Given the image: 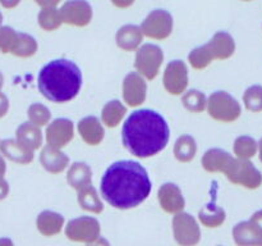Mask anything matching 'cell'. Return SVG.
Segmentation results:
<instances>
[{
    "label": "cell",
    "mask_w": 262,
    "mask_h": 246,
    "mask_svg": "<svg viewBox=\"0 0 262 246\" xmlns=\"http://www.w3.org/2000/svg\"><path fill=\"white\" fill-rule=\"evenodd\" d=\"M152 190V182L145 167L133 160L110 164L100 182V192L107 204L128 210L142 204Z\"/></svg>",
    "instance_id": "obj_1"
},
{
    "label": "cell",
    "mask_w": 262,
    "mask_h": 246,
    "mask_svg": "<svg viewBox=\"0 0 262 246\" xmlns=\"http://www.w3.org/2000/svg\"><path fill=\"white\" fill-rule=\"evenodd\" d=\"M170 137L168 122L160 113L138 109L130 113L122 128L125 149L137 158L155 156L166 148Z\"/></svg>",
    "instance_id": "obj_2"
},
{
    "label": "cell",
    "mask_w": 262,
    "mask_h": 246,
    "mask_svg": "<svg viewBox=\"0 0 262 246\" xmlns=\"http://www.w3.org/2000/svg\"><path fill=\"white\" fill-rule=\"evenodd\" d=\"M37 86L45 99L64 104L76 99L82 87V72L69 59H54L38 72Z\"/></svg>",
    "instance_id": "obj_3"
},
{
    "label": "cell",
    "mask_w": 262,
    "mask_h": 246,
    "mask_svg": "<svg viewBox=\"0 0 262 246\" xmlns=\"http://www.w3.org/2000/svg\"><path fill=\"white\" fill-rule=\"evenodd\" d=\"M206 110L214 120L222 123L235 122L242 114V107L227 91H215L207 97Z\"/></svg>",
    "instance_id": "obj_4"
},
{
    "label": "cell",
    "mask_w": 262,
    "mask_h": 246,
    "mask_svg": "<svg viewBox=\"0 0 262 246\" xmlns=\"http://www.w3.org/2000/svg\"><path fill=\"white\" fill-rule=\"evenodd\" d=\"M164 61V51L155 44H143L136 50L135 68L145 79H155Z\"/></svg>",
    "instance_id": "obj_5"
},
{
    "label": "cell",
    "mask_w": 262,
    "mask_h": 246,
    "mask_svg": "<svg viewBox=\"0 0 262 246\" xmlns=\"http://www.w3.org/2000/svg\"><path fill=\"white\" fill-rule=\"evenodd\" d=\"M224 174L233 184H238L248 190H256L262 184V173L251 160L238 159L234 156Z\"/></svg>",
    "instance_id": "obj_6"
},
{
    "label": "cell",
    "mask_w": 262,
    "mask_h": 246,
    "mask_svg": "<svg viewBox=\"0 0 262 246\" xmlns=\"http://www.w3.org/2000/svg\"><path fill=\"white\" fill-rule=\"evenodd\" d=\"M174 240L179 246H196L201 241V230L193 215L179 212L174 215L173 223Z\"/></svg>",
    "instance_id": "obj_7"
},
{
    "label": "cell",
    "mask_w": 262,
    "mask_h": 246,
    "mask_svg": "<svg viewBox=\"0 0 262 246\" xmlns=\"http://www.w3.org/2000/svg\"><path fill=\"white\" fill-rule=\"evenodd\" d=\"M140 27L146 37L152 40H165L173 32L174 20L168 10L155 9L148 13Z\"/></svg>",
    "instance_id": "obj_8"
},
{
    "label": "cell",
    "mask_w": 262,
    "mask_h": 246,
    "mask_svg": "<svg viewBox=\"0 0 262 246\" xmlns=\"http://www.w3.org/2000/svg\"><path fill=\"white\" fill-rule=\"evenodd\" d=\"M64 232H66L67 238L73 242L89 243L100 237L101 225L96 218L83 215V217L69 220Z\"/></svg>",
    "instance_id": "obj_9"
},
{
    "label": "cell",
    "mask_w": 262,
    "mask_h": 246,
    "mask_svg": "<svg viewBox=\"0 0 262 246\" xmlns=\"http://www.w3.org/2000/svg\"><path fill=\"white\" fill-rule=\"evenodd\" d=\"M163 85L166 92L174 96L183 95L188 87V67L183 60H171L164 71Z\"/></svg>",
    "instance_id": "obj_10"
},
{
    "label": "cell",
    "mask_w": 262,
    "mask_h": 246,
    "mask_svg": "<svg viewBox=\"0 0 262 246\" xmlns=\"http://www.w3.org/2000/svg\"><path fill=\"white\" fill-rule=\"evenodd\" d=\"M59 10L63 23L73 27H86L94 17L92 7L86 0H68Z\"/></svg>",
    "instance_id": "obj_11"
},
{
    "label": "cell",
    "mask_w": 262,
    "mask_h": 246,
    "mask_svg": "<svg viewBox=\"0 0 262 246\" xmlns=\"http://www.w3.org/2000/svg\"><path fill=\"white\" fill-rule=\"evenodd\" d=\"M123 100L130 108H137L146 101L147 84L137 72H129L123 79Z\"/></svg>",
    "instance_id": "obj_12"
},
{
    "label": "cell",
    "mask_w": 262,
    "mask_h": 246,
    "mask_svg": "<svg viewBox=\"0 0 262 246\" xmlns=\"http://www.w3.org/2000/svg\"><path fill=\"white\" fill-rule=\"evenodd\" d=\"M46 142L55 149H63L74 137V125L68 118H56L50 122L45 131Z\"/></svg>",
    "instance_id": "obj_13"
},
{
    "label": "cell",
    "mask_w": 262,
    "mask_h": 246,
    "mask_svg": "<svg viewBox=\"0 0 262 246\" xmlns=\"http://www.w3.org/2000/svg\"><path fill=\"white\" fill-rule=\"evenodd\" d=\"M158 200L161 209L169 214H177L186 207V199L182 194V190L171 182H166L159 187Z\"/></svg>",
    "instance_id": "obj_14"
},
{
    "label": "cell",
    "mask_w": 262,
    "mask_h": 246,
    "mask_svg": "<svg viewBox=\"0 0 262 246\" xmlns=\"http://www.w3.org/2000/svg\"><path fill=\"white\" fill-rule=\"evenodd\" d=\"M0 153L8 160L15 164H20V166L31 164L35 158L33 151L26 148L15 138H5V140L0 141Z\"/></svg>",
    "instance_id": "obj_15"
},
{
    "label": "cell",
    "mask_w": 262,
    "mask_h": 246,
    "mask_svg": "<svg viewBox=\"0 0 262 246\" xmlns=\"http://www.w3.org/2000/svg\"><path fill=\"white\" fill-rule=\"evenodd\" d=\"M79 136L82 140L90 146H97L104 141L105 137V130L102 122L94 115H89L79 120L78 126H77Z\"/></svg>",
    "instance_id": "obj_16"
},
{
    "label": "cell",
    "mask_w": 262,
    "mask_h": 246,
    "mask_svg": "<svg viewBox=\"0 0 262 246\" xmlns=\"http://www.w3.org/2000/svg\"><path fill=\"white\" fill-rule=\"evenodd\" d=\"M206 45L209 46L214 60H227L235 53V41L227 31H217Z\"/></svg>",
    "instance_id": "obj_17"
},
{
    "label": "cell",
    "mask_w": 262,
    "mask_h": 246,
    "mask_svg": "<svg viewBox=\"0 0 262 246\" xmlns=\"http://www.w3.org/2000/svg\"><path fill=\"white\" fill-rule=\"evenodd\" d=\"M234 156L219 148L209 149L202 156V168L209 173H225Z\"/></svg>",
    "instance_id": "obj_18"
},
{
    "label": "cell",
    "mask_w": 262,
    "mask_h": 246,
    "mask_svg": "<svg viewBox=\"0 0 262 246\" xmlns=\"http://www.w3.org/2000/svg\"><path fill=\"white\" fill-rule=\"evenodd\" d=\"M40 163L46 172L51 174L63 173L69 166V158L61 151V149L45 146L41 150Z\"/></svg>",
    "instance_id": "obj_19"
},
{
    "label": "cell",
    "mask_w": 262,
    "mask_h": 246,
    "mask_svg": "<svg viewBox=\"0 0 262 246\" xmlns=\"http://www.w3.org/2000/svg\"><path fill=\"white\" fill-rule=\"evenodd\" d=\"M143 33L137 25H124L115 33V43L124 51H136L143 41Z\"/></svg>",
    "instance_id": "obj_20"
},
{
    "label": "cell",
    "mask_w": 262,
    "mask_h": 246,
    "mask_svg": "<svg viewBox=\"0 0 262 246\" xmlns=\"http://www.w3.org/2000/svg\"><path fill=\"white\" fill-rule=\"evenodd\" d=\"M64 217L53 210H42L36 218V227L38 232L46 237H53L61 232L64 227Z\"/></svg>",
    "instance_id": "obj_21"
},
{
    "label": "cell",
    "mask_w": 262,
    "mask_h": 246,
    "mask_svg": "<svg viewBox=\"0 0 262 246\" xmlns=\"http://www.w3.org/2000/svg\"><path fill=\"white\" fill-rule=\"evenodd\" d=\"M232 235L237 246H262V235L250 220L237 223Z\"/></svg>",
    "instance_id": "obj_22"
},
{
    "label": "cell",
    "mask_w": 262,
    "mask_h": 246,
    "mask_svg": "<svg viewBox=\"0 0 262 246\" xmlns=\"http://www.w3.org/2000/svg\"><path fill=\"white\" fill-rule=\"evenodd\" d=\"M15 140L19 141L22 145H25L30 150H38L43 142L41 127H37L31 122L22 123L15 131Z\"/></svg>",
    "instance_id": "obj_23"
},
{
    "label": "cell",
    "mask_w": 262,
    "mask_h": 246,
    "mask_svg": "<svg viewBox=\"0 0 262 246\" xmlns=\"http://www.w3.org/2000/svg\"><path fill=\"white\" fill-rule=\"evenodd\" d=\"M67 182L74 190L92 183V169L84 161H74L67 172Z\"/></svg>",
    "instance_id": "obj_24"
},
{
    "label": "cell",
    "mask_w": 262,
    "mask_h": 246,
    "mask_svg": "<svg viewBox=\"0 0 262 246\" xmlns=\"http://www.w3.org/2000/svg\"><path fill=\"white\" fill-rule=\"evenodd\" d=\"M77 201L79 207L86 212L94 213V214H100L104 212L102 200L100 199L99 192L92 186V183L77 190Z\"/></svg>",
    "instance_id": "obj_25"
},
{
    "label": "cell",
    "mask_w": 262,
    "mask_h": 246,
    "mask_svg": "<svg viewBox=\"0 0 262 246\" xmlns=\"http://www.w3.org/2000/svg\"><path fill=\"white\" fill-rule=\"evenodd\" d=\"M125 115H127V107L119 100H110L102 108L101 122L106 127L115 128L123 122Z\"/></svg>",
    "instance_id": "obj_26"
},
{
    "label": "cell",
    "mask_w": 262,
    "mask_h": 246,
    "mask_svg": "<svg viewBox=\"0 0 262 246\" xmlns=\"http://www.w3.org/2000/svg\"><path fill=\"white\" fill-rule=\"evenodd\" d=\"M199 219L205 227L217 228L225 222L227 213L222 207L211 202V204H206L202 209H200Z\"/></svg>",
    "instance_id": "obj_27"
},
{
    "label": "cell",
    "mask_w": 262,
    "mask_h": 246,
    "mask_svg": "<svg viewBox=\"0 0 262 246\" xmlns=\"http://www.w3.org/2000/svg\"><path fill=\"white\" fill-rule=\"evenodd\" d=\"M197 154V144L191 135H182L174 144V156L181 163H189Z\"/></svg>",
    "instance_id": "obj_28"
},
{
    "label": "cell",
    "mask_w": 262,
    "mask_h": 246,
    "mask_svg": "<svg viewBox=\"0 0 262 246\" xmlns=\"http://www.w3.org/2000/svg\"><path fill=\"white\" fill-rule=\"evenodd\" d=\"M37 49V41L33 36L25 32H18L17 40H15V44L10 54L18 56V58H31V56L35 55Z\"/></svg>",
    "instance_id": "obj_29"
},
{
    "label": "cell",
    "mask_w": 262,
    "mask_h": 246,
    "mask_svg": "<svg viewBox=\"0 0 262 246\" xmlns=\"http://www.w3.org/2000/svg\"><path fill=\"white\" fill-rule=\"evenodd\" d=\"M37 22L38 26L42 28L46 32H53V31L58 30L61 25L60 10L56 7H43L41 8L40 13L37 15Z\"/></svg>",
    "instance_id": "obj_30"
},
{
    "label": "cell",
    "mask_w": 262,
    "mask_h": 246,
    "mask_svg": "<svg viewBox=\"0 0 262 246\" xmlns=\"http://www.w3.org/2000/svg\"><path fill=\"white\" fill-rule=\"evenodd\" d=\"M233 151L235 158L250 160L258 153V142L251 136H239L235 138Z\"/></svg>",
    "instance_id": "obj_31"
},
{
    "label": "cell",
    "mask_w": 262,
    "mask_h": 246,
    "mask_svg": "<svg viewBox=\"0 0 262 246\" xmlns=\"http://www.w3.org/2000/svg\"><path fill=\"white\" fill-rule=\"evenodd\" d=\"M182 104L188 112L191 113H202L206 110L207 97L202 91L197 89H191L188 91H184L182 95Z\"/></svg>",
    "instance_id": "obj_32"
},
{
    "label": "cell",
    "mask_w": 262,
    "mask_h": 246,
    "mask_svg": "<svg viewBox=\"0 0 262 246\" xmlns=\"http://www.w3.org/2000/svg\"><path fill=\"white\" fill-rule=\"evenodd\" d=\"M188 61L192 68L201 71V69L207 68L214 61V56H212L209 46L205 44V45L192 49L191 53L188 54Z\"/></svg>",
    "instance_id": "obj_33"
},
{
    "label": "cell",
    "mask_w": 262,
    "mask_h": 246,
    "mask_svg": "<svg viewBox=\"0 0 262 246\" xmlns=\"http://www.w3.org/2000/svg\"><path fill=\"white\" fill-rule=\"evenodd\" d=\"M28 122L33 123L37 127L48 126L51 120V112L48 107L41 102H33L27 109Z\"/></svg>",
    "instance_id": "obj_34"
},
{
    "label": "cell",
    "mask_w": 262,
    "mask_h": 246,
    "mask_svg": "<svg viewBox=\"0 0 262 246\" xmlns=\"http://www.w3.org/2000/svg\"><path fill=\"white\" fill-rule=\"evenodd\" d=\"M243 104L246 109L252 113L262 112V86L253 85L250 86L243 94Z\"/></svg>",
    "instance_id": "obj_35"
},
{
    "label": "cell",
    "mask_w": 262,
    "mask_h": 246,
    "mask_svg": "<svg viewBox=\"0 0 262 246\" xmlns=\"http://www.w3.org/2000/svg\"><path fill=\"white\" fill-rule=\"evenodd\" d=\"M18 32L9 26H2L0 27V51L3 54H10L15 40H17Z\"/></svg>",
    "instance_id": "obj_36"
},
{
    "label": "cell",
    "mask_w": 262,
    "mask_h": 246,
    "mask_svg": "<svg viewBox=\"0 0 262 246\" xmlns=\"http://www.w3.org/2000/svg\"><path fill=\"white\" fill-rule=\"evenodd\" d=\"M8 110H9V99H8L7 95L3 94L2 90H0V119L7 115Z\"/></svg>",
    "instance_id": "obj_37"
},
{
    "label": "cell",
    "mask_w": 262,
    "mask_h": 246,
    "mask_svg": "<svg viewBox=\"0 0 262 246\" xmlns=\"http://www.w3.org/2000/svg\"><path fill=\"white\" fill-rule=\"evenodd\" d=\"M250 222L255 225L256 230H257L258 232L262 235V209L253 213L252 217H251V219H250Z\"/></svg>",
    "instance_id": "obj_38"
},
{
    "label": "cell",
    "mask_w": 262,
    "mask_h": 246,
    "mask_svg": "<svg viewBox=\"0 0 262 246\" xmlns=\"http://www.w3.org/2000/svg\"><path fill=\"white\" fill-rule=\"evenodd\" d=\"M110 2L114 7L119 8V9H127V8L132 7L135 4L136 0H110Z\"/></svg>",
    "instance_id": "obj_39"
},
{
    "label": "cell",
    "mask_w": 262,
    "mask_h": 246,
    "mask_svg": "<svg viewBox=\"0 0 262 246\" xmlns=\"http://www.w3.org/2000/svg\"><path fill=\"white\" fill-rule=\"evenodd\" d=\"M9 195V183L4 178L0 179V201Z\"/></svg>",
    "instance_id": "obj_40"
},
{
    "label": "cell",
    "mask_w": 262,
    "mask_h": 246,
    "mask_svg": "<svg viewBox=\"0 0 262 246\" xmlns=\"http://www.w3.org/2000/svg\"><path fill=\"white\" fill-rule=\"evenodd\" d=\"M20 3V0H0V5L5 9H14L15 7H18Z\"/></svg>",
    "instance_id": "obj_41"
},
{
    "label": "cell",
    "mask_w": 262,
    "mask_h": 246,
    "mask_svg": "<svg viewBox=\"0 0 262 246\" xmlns=\"http://www.w3.org/2000/svg\"><path fill=\"white\" fill-rule=\"evenodd\" d=\"M36 4L40 5L41 8L43 7H56L61 0H33Z\"/></svg>",
    "instance_id": "obj_42"
},
{
    "label": "cell",
    "mask_w": 262,
    "mask_h": 246,
    "mask_svg": "<svg viewBox=\"0 0 262 246\" xmlns=\"http://www.w3.org/2000/svg\"><path fill=\"white\" fill-rule=\"evenodd\" d=\"M86 246H110V242L106 240V238L100 236L99 238H96V240L92 241V242L86 243Z\"/></svg>",
    "instance_id": "obj_43"
},
{
    "label": "cell",
    "mask_w": 262,
    "mask_h": 246,
    "mask_svg": "<svg viewBox=\"0 0 262 246\" xmlns=\"http://www.w3.org/2000/svg\"><path fill=\"white\" fill-rule=\"evenodd\" d=\"M5 172H7V164H5L4 156H3L2 153H0V179L4 178Z\"/></svg>",
    "instance_id": "obj_44"
},
{
    "label": "cell",
    "mask_w": 262,
    "mask_h": 246,
    "mask_svg": "<svg viewBox=\"0 0 262 246\" xmlns=\"http://www.w3.org/2000/svg\"><path fill=\"white\" fill-rule=\"evenodd\" d=\"M0 246H14L13 241L8 237L0 238Z\"/></svg>",
    "instance_id": "obj_45"
},
{
    "label": "cell",
    "mask_w": 262,
    "mask_h": 246,
    "mask_svg": "<svg viewBox=\"0 0 262 246\" xmlns=\"http://www.w3.org/2000/svg\"><path fill=\"white\" fill-rule=\"evenodd\" d=\"M258 155H260V160L262 163V137H261L260 142H258Z\"/></svg>",
    "instance_id": "obj_46"
},
{
    "label": "cell",
    "mask_w": 262,
    "mask_h": 246,
    "mask_svg": "<svg viewBox=\"0 0 262 246\" xmlns=\"http://www.w3.org/2000/svg\"><path fill=\"white\" fill-rule=\"evenodd\" d=\"M3 85H4V76H3V73L0 72V90L3 89Z\"/></svg>",
    "instance_id": "obj_47"
},
{
    "label": "cell",
    "mask_w": 262,
    "mask_h": 246,
    "mask_svg": "<svg viewBox=\"0 0 262 246\" xmlns=\"http://www.w3.org/2000/svg\"><path fill=\"white\" fill-rule=\"evenodd\" d=\"M2 23H3V14L0 13V27H2Z\"/></svg>",
    "instance_id": "obj_48"
},
{
    "label": "cell",
    "mask_w": 262,
    "mask_h": 246,
    "mask_svg": "<svg viewBox=\"0 0 262 246\" xmlns=\"http://www.w3.org/2000/svg\"><path fill=\"white\" fill-rule=\"evenodd\" d=\"M241 2H252V0H241Z\"/></svg>",
    "instance_id": "obj_49"
}]
</instances>
